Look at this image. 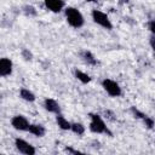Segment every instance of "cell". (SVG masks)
<instances>
[{
  "instance_id": "obj_10",
  "label": "cell",
  "mask_w": 155,
  "mask_h": 155,
  "mask_svg": "<svg viewBox=\"0 0 155 155\" xmlns=\"http://www.w3.org/2000/svg\"><path fill=\"white\" fill-rule=\"evenodd\" d=\"M44 108L46 111L52 113V114H61V107L58 104V102L53 98H45L44 99Z\"/></svg>"
},
{
  "instance_id": "obj_8",
  "label": "cell",
  "mask_w": 155,
  "mask_h": 155,
  "mask_svg": "<svg viewBox=\"0 0 155 155\" xmlns=\"http://www.w3.org/2000/svg\"><path fill=\"white\" fill-rule=\"evenodd\" d=\"M13 71V62L7 58V57H2L0 59V75L2 78L10 76Z\"/></svg>"
},
{
  "instance_id": "obj_1",
  "label": "cell",
  "mask_w": 155,
  "mask_h": 155,
  "mask_svg": "<svg viewBox=\"0 0 155 155\" xmlns=\"http://www.w3.org/2000/svg\"><path fill=\"white\" fill-rule=\"evenodd\" d=\"M64 16H65L68 24L75 29H79L85 24V18H84L82 13L80 12V10H78L76 7H73V6L65 7Z\"/></svg>"
},
{
  "instance_id": "obj_17",
  "label": "cell",
  "mask_w": 155,
  "mask_h": 155,
  "mask_svg": "<svg viewBox=\"0 0 155 155\" xmlns=\"http://www.w3.org/2000/svg\"><path fill=\"white\" fill-rule=\"evenodd\" d=\"M22 12L27 16V17H35L38 15V11L36 8L33 6V5H24L22 7Z\"/></svg>"
},
{
  "instance_id": "obj_23",
  "label": "cell",
  "mask_w": 155,
  "mask_h": 155,
  "mask_svg": "<svg viewBox=\"0 0 155 155\" xmlns=\"http://www.w3.org/2000/svg\"><path fill=\"white\" fill-rule=\"evenodd\" d=\"M87 1H97V0H87Z\"/></svg>"
},
{
  "instance_id": "obj_3",
  "label": "cell",
  "mask_w": 155,
  "mask_h": 155,
  "mask_svg": "<svg viewBox=\"0 0 155 155\" xmlns=\"http://www.w3.org/2000/svg\"><path fill=\"white\" fill-rule=\"evenodd\" d=\"M91 17H92L93 22H94L97 25H99V27H102V28H104V29H107V30H111V29H113V23H111V21L109 19L108 15L104 13L103 11H101V10H92Z\"/></svg>"
},
{
  "instance_id": "obj_18",
  "label": "cell",
  "mask_w": 155,
  "mask_h": 155,
  "mask_svg": "<svg viewBox=\"0 0 155 155\" xmlns=\"http://www.w3.org/2000/svg\"><path fill=\"white\" fill-rule=\"evenodd\" d=\"M21 56H22V58H23L24 61H27V62H30V61L33 59V53H31L28 48H22V50H21Z\"/></svg>"
},
{
  "instance_id": "obj_7",
  "label": "cell",
  "mask_w": 155,
  "mask_h": 155,
  "mask_svg": "<svg viewBox=\"0 0 155 155\" xmlns=\"http://www.w3.org/2000/svg\"><path fill=\"white\" fill-rule=\"evenodd\" d=\"M131 113L133 114V116L134 117H137V119H139V120H142L143 121V124L145 125V127L147 128H154L155 127V121L149 116V115H147V114H144L143 111H140L139 109H137L136 107H131Z\"/></svg>"
},
{
  "instance_id": "obj_16",
  "label": "cell",
  "mask_w": 155,
  "mask_h": 155,
  "mask_svg": "<svg viewBox=\"0 0 155 155\" xmlns=\"http://www.w3.org/2000/svg\"><path fill=\"white\" fill-rule=\"evenodd\" d=\"M85 126L81 124V122H71V128L70 131L78 136H82L85 133Z\"/></svg>"
},
{
  "instance_id": "obj_20",
  "label": "cell",
  "mask_w": 155,
  "mask_h": 155,
  "mask_svg": "<svg viewBox=\"0 0 155 155\" xmlns=\"http://www.w3.org/2000/svg\"><path fill=\"white\" fill-rule=\"evenodd\" d=\"M64 151L68 153V154H82V151L76 150V149H74V148H71V147H65V148H64Z\"/></svg>"
},
{
  "instance_id": "obj_22",
  "label": "cell",
  "mask_w": 155,
  "mask_h": 155,
  "mask_svg": "<svg viewBox=\"0 0 155 155\" xmlns=\"http://www.w3.org/2000/svg\"><path fill=\"white\" fill-rule=\"evenodd\" d=\"M149 45H150V47L153 48V51H154V53H155V35H154V34H151V35H150Z\"/></svg>"
},
{
  "instance_id": "obj_2",
  "label": "cell",
  "mask_w": 155,
  "mask_h": 155,
  "mask_svg": "<svg viewBox=\"0 0 155 155\" xmlns=\"http://www.w3.org/2000/svg\"><path fill=\"white\" fill-rule=\"evenodd\" d=\"M88 115H90V125H88V130H90L92 133H96V134L105 133V134L111 136V132L109 131L107 124L104 122L103 117H102L99 114L90 113Z\"/></svg>"
},
{
  "instance_id": "obj_12",
  "label": "cell",
  "mask_w": 155,
  "mask_h": 155,
  "mask_svg": "<svg viewBox=\"0 0 155 155\" xmlns=\"http://www.w3.org/2000/svg\"><path fill=\"white\" fill-rule=\"evenodd\" d=\"M28 132L31 133V134L35 136V137H44L45 133H46V128H45V126L41 125V124H30Z\"/></svg>"
},
{
  "instance_id": "obj_13",
  "label": "cell",
  "mask_w": 155,
  "mask_h": 155,
  "mask_svg": "<svg viewBox=\"0 0 155 155\" xmlns=\"http://www.w3.org/2000/svg\"><path fill=\"white\" fill-rule=\"evenodd\" d=\"M56 124L63 131H70V128H71V122L68 121L62 114H57L56 115Z\"/></svg>"
},
{
  "instance_id": "obj_15",
  "label": "cell",
  "mask_w": 155,
  "mask_h": 155,
  "mask_svg": "<svg viewBox=\"0 0 155 155\" xmlns=\"http://www.w3.org/2000/svg\"><path fill=\"white\" fill-rule=\"evenodd\" d=\"M74 75H75V78H76L81 84H88V82H91V80H92V78H91L87 73H85V71H82V70H79V69H75V70H74Z\"/></svg>"
},
{
  "instance_id": "obj_11",
  "label": "cell",
  "mask_w": 155,
  "mask_h": 155,
  "mask_svg": "<svg viewBox=\"0 0 155 155\" xmlns=\"http://www.w3.org/2000/svg\"><path fill=\"white\" fill-rule=\"evenodd\" d=\"M80 57H81V59H82L87 65L94 67V65L98 64L97 58H96L94 54H93L91 51H88V50H82V51L80 52Z\"/></svg>"
},
{
  "instance_id": "obj_19",
  "label": "cell",
  "mask_w": 155,
  "mask_h": 155,
  "mask_svg": "<svg viewBox=\"0 0 155 155\" xmlns=\"http://www.w3.org/2000/svg\"><path fill=\"white\" fill-rule=\"evenodd\" d=\"M147 27H148L149 31L155 35V19H150V21L147 23Z\"/></svg>"
},
{
  "instance_id": "obj_4",
  "label": "cell",
  "mask_w": 155,
  "mask_h": 155,
  "mask_svg": "<svg viewBox=\"0 0 155 155\" xmlns=\"http://www.w3.org/2000/svg\"><path fill=\"white\" fill-rule=\"evenodd\" d=\"M102 87L103 90L110 96V97H120L122 94V88L121 86L113 79H109V78H105L102 80Z\"/></svg>"
},
{
  "instance_id": "obj_21",
  "label": "cell",
  "mask_w": 155,
  "mask_h": 155,
  "mask_svg": "<svg viewBox=\"0 0 155 155\" xmlns=\"http://www.w3.org/2000/svg\"><path fill=\"white\" fill-rule=\"evenodd\" d=\"M104 114H105V117L108 119V120H111V121H114L116 117H115V115H114V113L113 111H110V110H105L104 111Z\"/></svg>"
},
{
  "instance_id": "obj_5",
  "label": "cell",
  "mask_w": 155,
  "mask_h": 155,
  "mask_svg": "<svg viewBox=\"0 0 155 155\" xmlns=\"http://www.w3.org/2000/svg\"><path fill=\"white\" fill-rule=\"evenodd\" d=\"M15 147L17 149V151H19L23 155H35L36 149L34 148V145H31L29 142H27L23 138L16 137L15 138Z\"/></svg>"
},
{
  "instance_id": "obj_14",
  "label": "cell",
  "mask_w": 155,
  "mask_h": 155,
  "mask_svg": "<svg viewBox=\"0 0 155 155\" xmlns=\"http://www.w3.org/2000/svg\"><path fill=\"white\" fill-rule=\"evenodd\" d=\"M19 97H21L23 101L30 102V103L35 102V99H36L34 92H31L30 90H28V88H25V87H22V88L19 90Z\"/></svg>"
},
{
  "instance_id": "obj_6",
  "label": "cell",
  "mask_w": 155,
  "mask_h": 155,
  "mask_svg": "<svg viewBox=\"0 0 155 155\" xmlns=\"http://www.w3.org/2000/svg\"><path fill=\"white\" fill-rule=\"evenodd\" d=\"M11 126L17 131H28L30 122L24 115H15L11 117Z\"/></svg>"
},
{
  "instance_id": "obj_9",
  "label": "cell",
  "mask_w": 155,
  "mask_h": 155,
  "mask_svg": "<svg viewBox=\"0 0 155 155\" xmlns=\"http://www.w3.org/2000/svg\"><path fill=\"white\" fill-rule=\"evenodd\" d=\"M42 1L45 4V7L53 13H58L65 8L64 0H42Z\"/></svg>"
}]
</instances>
